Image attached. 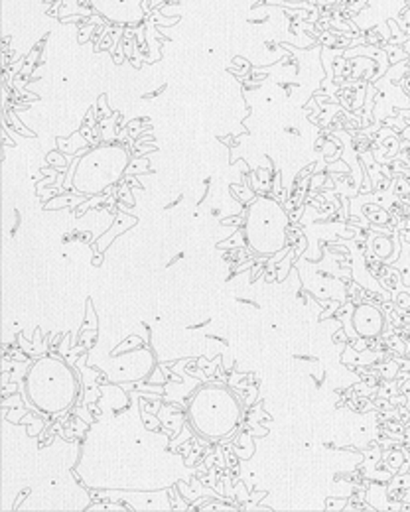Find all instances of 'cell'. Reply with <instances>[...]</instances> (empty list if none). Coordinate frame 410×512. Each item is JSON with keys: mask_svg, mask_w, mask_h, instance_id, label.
Here are the masks:
<instances>
[{"mask_svg": "<svg viewBox=\"0 0 410 512\" xmlns=\"http://www.w3.org/2000/svg\"><path fill=\"white\" fill-rule=\"evenodd\" d=\"M192 416L195 428L201 433L210 438H219L233 430V423L237 422L239 408L227 390L207 388L201 390L195 398Z\"/></svg>", "mask_w": 410, "mask_h": 512, "instance_id": "1", "label": "cell"}, {"mask_svg": "<svg viewBox=\"0 0 410 512\" xmlns=\"http://www.w3.org/2000/svg\"><path fill=\"white\" fill-rule=\"evenodd\" d=\"M355 329L363 337H373L383 329V315L373 306H361L355 312Z\"/></svg>", "mask_w": 410, "mask_h": 512, "instance_id": "2", "label": "cell"}]
</instances>
